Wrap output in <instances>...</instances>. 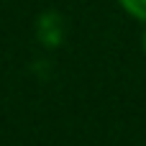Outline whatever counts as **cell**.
Wrapping results in <instances>:
<instances>
[{
	"mask_svg": "<svg viewBox=\"0 0 146 146\" xmlns=\"http://www.w3.org/2000/svg\"><path fill=\"white\" fill-rule=\"evenodd\" d=\"M62 31H64V26H62V18H59L56 13H44V15L38 18L36 33H38V41H41V44H46V46H59Z\"/></svg>",
	"mask_w": 146,
	"mask_h": 146,
	"instance_id": "obj_1",
	"label": "cell"
},
{
	"mask_svg": "<svg viewBox=\"0 0 146 146\" xmlns=\"http://www.w3.org/2000/svg\"><path fill=\"white\" fill-rule=\"evenodd\" d=\"M121 5H123V10L126 13H131L133 18H139V21H146V0H118Z\"/></svg>",
	"mask_w": 146,
	"mask_h": 146,
	"instance_id": "obj_2",
	"label": "cell"
},
{
	"mask_svg": "<svg viewBox=\"0 0 146 146\" xmlns=\"http://www.w3.org/2000/svg\"><path fill=\"white\" fill-rule=\"evenodd\" d=\"M144 51H146V33H144Z\"/></svg>",
	"mask_w": 146,
	"mask_h": 146,
	"instance_id": "obj_3",
	"label": "cell"
}]
</instances>
